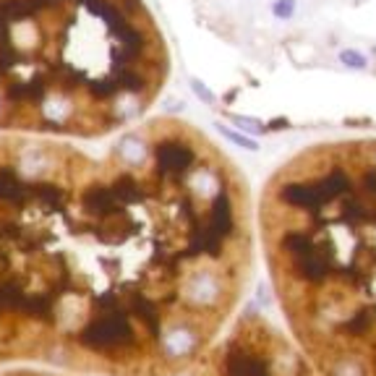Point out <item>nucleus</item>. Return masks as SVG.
Here are the masks:
<instances>
[{
  "mask_svg": "<svg viewBox=\"0 0 376 376\" xmlns=\"http://www.w3.org/2000/svg\"><path fill=\"white\" fill-rule=\"evenodd\" d=\"M167 126L102 160L0 138V368L186 376L230 327L246 275L238 183Z\"/></svg>",
  "mask_w": 376,
  "mask_h": 376,
  "instance_id": "1",
  "label": "nucleus"
},
{
  "mask_svg": "<svg viewBox=\"0 0 376 376\" xmlns=\"http://www.w3.org/2000/svg\"><path fill=\"white\" fill-rule=\"evenodd\" d=\"M269 259L293 342L319 376H376V155L277 181Z\"/></svg>",
  "mask_w": 376,
  "mask_h": 376,
  "instance_id": "2",
  "label": "nucleus"
},
{
  "mask_svg": "<svg viewBox=\"0 0 376 376\" xmlns=\"http://www.w3.org/2000/svg\"><path fill=\"white\" fill-rule=\"evenodd\" d=\"M162 50L138 0H0V131L97 136L141 112Z\"/></svg>",
  "mask_w": 376,
  "mask_h": 376,
  "instance_id": "3",
  "label": "nucleus"
},
{
  "mask_svg": "<svg viewBox=\"0 0 376 376\" xmlns=\"http://www.w3.org/2000/svg\"><path fill=\"white\" fill-rule=\"evenodd\" d=\"M186 376H319L298 345L248 309L209 345Z\"/></svg>",
  "mask_w": 376,
  "mask_h": 376,
  "instance_id": "4",
  "label": "nucleus"
},
{
  "mask_svg": "<svg viewBox=\"0 0 376 376\" xmlns=\"http://www.w3.org/2000/svg\"><path fill=\"white\" fill-rule=\"evenodd\" d=\"M0 376H79V374H65V371H53V368H37V366H8V368H0Z\"/></svg>",
  "mask_w": 376,
  "mask_h": 376,
  "instance_id": "5",
  "label": "nucleus"
},
{
  "mask_svg": "<svg viewBox=\"0 0 376 376\" xmlns=\"http://www.w3.org/2000/svg\"><path fill=\"white\" fill-rule=\"evenodd\" d=\"M339 63L345 65V68H350V71H363V68L368 65V60H366L363 53H358V50L348 47V50H342V53H339Z\"/></svg>",
  "mask_w": 376,
  "mask_h": 376,
  "instance_id": "6",
  "label": "nucleus"
},
{
  "mask_svg": "<svg viewBox=\"0 0 376 376\" xmlns=\"http://www.w3.org/2000/svg\"><path fill=\"white\" fill-rule=\"evenodd\" d=\"M295 8H298L295 0H275V3H272V16L280 21H287L295 16Z\"/></svg>",
  "mask_w": 376,
  "mask_h": 376,
  "instance_id": "7",
  "label": "nucleus"
},
{
  "mask_svg": "<svg viewBox=\"0 0 376 376\" xmlns=\"http://www.w3.org/2000/svg\"><path fill=\"white\" fill-rule=\"evenodd\" d=\"M217 131H220V134H222V136H225V138H228V141H233V144H238V147H243V149H259L254 138L240 136V134H235V131L225 129V126H220V123H217Z\"/></svg>",
  "mask_w": 376,
  "mask_h": 376,
  "instance_id": "8",
  "label": "nucleus"
},
{
  "mask_svg": "<svg viewBox=\"0 0 376 376\" xmlns=\"http://www.w3.org/2000/svg\"><path fill=\"white\" fill-rule=\"evenodd\" d=\"M230 120L233 123H238L243 131H254V134H264L266 126H261V120L257 118H246V115H230Z\"/></svg>",
  "mask_w": 376,
  "mask_h": 376,
  "instance_id": "9",
  "label": "nucleus"
},
{
  "mask_svg": "<svg viewBox=\"0 0 376 376\" xmlns=\"http://www.w3.org/2000/svg\"><path fill=\"white\" fill-rule=\"evenodd\" d=\"M191 89L196 92V97H199L202 102H207V105H214V102H217V97H214V94H212L209 89L199 82V79H191Z\"/></svg>",
  "mask_w": 376,
  "mask_h": 376,
  "instance_id": "10",
  "label": "nucleus"
}]
</instances>
